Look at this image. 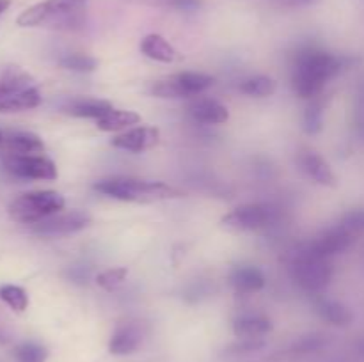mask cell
<instances>
[{
	"instance_id": "1f68e13d",
	"label": "cell",
	"mask_w": 364,
	"mask_h": 362,
	"mask_svg": "<svg viewBox=\"0 0 364 362\" xmlns=\"http://www.w3.org/2000/svg\"><path fill=\"white\" fill-rule=\"evenodd\" d=\"M263 346H265L263 339H240V343L235 344L231 350L237 351V353H247V351H256Z\"/></svg>"
},
{
	"instance_id": "2e32d148",
	"label": "cell",
	"mask_w": 364,
	"mask_h": 362,
	"mask_svg": "<svg viewBox=\"0 0 364 362\" xmlns=\"http://www.w3.org/2000/svg\"><path fill=\"white\" fill-rule=\"evenodd\" d=\"M142 332L134 323H124L116 329L109 341V351L112 355H130L141 346Z\"/></svg>"
},
{
	"instance_id": "5bb4252c",
	"label": "cell",
	"mask_w": 364,
	"mask_h": 362,
	"mask_svg": "<svg viewBox=\"0 0 364 362\" xmlns=\"http://www.w3.org/2000/svg\"><path fill=\"white\" fill-rule=\"evenodd\" d=\"M188 116L201 124H223L230 119V112L220 102L212 98H198L188 105Z\"/></svg>"
},
{
	"instance_id": "52a82bcc",
	"label": "cell",
	"mask_w": 364,
	"mask_h": 362,
	"mask_svg": "<svg viewBox=\"0 0 364 362\" xmlns=\"http://www.w3.org/2000/svg\"><path fill=\"white\" fill-rule=\"evenodd\" d=\"M215 84V78L212 75L198 73V71H181L174 73L164 80H156L151 87V94L156 98H192Z\"/></svg>"
},
{
	"instance_id": "3957f363",
	"label": "cell",
	"mask_w": 364,
	"mask_h": 362,
	"mask_svg": "<svg viewBox=\"0 0 364 362\" xmlns=\"http://www.w3.org/2000/svg\"><path fill=\"white\" fill-rule=\"evenodd\" d=\"M41 91L28 71L18 64L0 66V112H25L41 105Z\"/></svg>"
},
{
	"instance_id": "4fadbf2b",
	"label": "cell",
	"mask_w": 364,
	"mask_h": 362,
	"mask_svg": "<svg viewBox=\"0 0 364 362\" xmlns=\"http://www.w3.org/2000/svg\"><path fill=\"white\" fill-rule=\"evenodd\" d=\"M301 169L311 177L313 181L320 185H326V187H336V176H334L333 169H331L329 163L322 158L316 151L311 149H304V151L299 153L297 158Z\"/></svg>"
},
{
	"instance_id": "836d02e7",
	"label": "cell",
	"mask_w": 364,
	"mask_h": 362,
	"mask_svg": "<svg viewBox=\"0 0 364 362\" xmlns=\"http://www.w3.org/2000/svg\"><path fill=\"white\" fill-rule=\"evenodd\" d=\"M358 351H359V355H361V357L364 358V339L359 341V343H358Z\"/></svg>"
},
{
	"instance_id": "603a6c76",
	"label": "cell",
	"mask_w": 364,
	"mask_h": 362,
	"mask_svg": "<svg viewBox=\"0 0 364 362\" xmlns=\"http://www.w3.org/2000/svg\"><path fill=\"white\" fill-rule=\"evenodd\" d=\"M238 89H240V92L252 96V98H267V96H272L276 92V82L270 77L258 75V77H251L242 82Z\"/></svg>"
},
{
	"instance_id": "d4e9b609",
	"label": "cell",
	"mask_w": 364,
	"mask_h": 362,
	"mask_svg": "<svg viewBox=\"0 0 364 362\" xmlns=\"http://www.w3.org/2000/svg\"><path fill=\"white\" fill-rule=\"evenodd\" d=\"M323 128V103L320 96L313 98L304 112V131L308 135H316Z\"/></svg>"
},
{
	"instance_id": "f1b7e54d",
	"label": "cell",
	"mask_w": 364,
	"mask_h": 362,
	"mask_svg": "<svg viewBox=\"0 0 364 362\" xmlns=\"http://www.w3.org/2000/svg\"><path fill=\"white\" fill-rule=\"evenodd\" d=\"M144 4L153 7H162V9H174L191 13L201 7V0H142Z\"/></svg>"
},
{
	"instance_id": "e0dca14e",
	"label": "cell",
	"mask_w": 364,
	"mask_h": 362,
	"mask_svg": "<svg viewBox=\"0 0 364 362\" xmlns=\"http://www.w3.org/2000/svg\"><path fill=\"white\" fill-rule=\"evenodd\" d=\"M2 146L9 155H39L45 151V142L31 131H11L4 137Z\"/></svg>"
},
{
	"instance_id": "d6a6232c",
	"label": "cell",
	"mask_w": 364,
	"mask_h": 362,
	"mask_svg": "<svg viewBox=\"0 0 364 362\" xmlns=\"http://www.w3.org/2000/svg\"><path fill=\"white\" fill-rule=\"evenodd\" d=\"M9 6H11V0H0V14H2L4 11L9 9Z\"/></svg>"
},
{
	"instance_id": "7a4b0ae2",
	"label": "cell",
	"mask_w": 364,
	"mask_h": 362,
	"mask_svg": "<svg viewBox=\"0 0 364 362\" xmlns=\"http://www.w3.org/2000/svg\"><path fill=\"white\" fill-rule=\"evenodd\" d=\"M87 18V0H43L27 7L16 23L20 27H46L53 31H78Z\"/></svg>"
},
{
	"instance_id": "4316f807",
	"label": "cell",
	"mask_w": 364,
	"mask_h": 362,
	"mask_svg": "<svg viewBox=\"0 0 364 362\" xmlns=\"http://www.w3.org/2000/svg\"><path fill=\"white\" fill-rule=\"evenodd\" d=\"M13 355L18 362H46L48 350L43 344L34 343V341H25L14 348Z\"/></svg>"
},
{
	"instance_id": "44dd1931",
	"label": "cell",
	"mask_w": 364,
	"mask_h": 362,
	"mask_svg": "<svg viewBox=\"0 0 364 362\" xmlns=\"http://www.w3.org/2000/svg\"><path fill=\"white\" fill-rule=\"evenodd\" d=\"M141 123V116L134 110H109L96 119V128L102 131H119Z\"/></svg>"
},
{
	"instance_id": "d590c367",
	"label": "cell",
	"mask_w": 364,
	"mask_h": 362,
	"mask_svg": "<svg viewBox=\"0 0 364 362\" xmlns=\"http://www.w3.org/2000/svg\"><path fill=\"white\" fill-rule=\"evenodd\" d=\"M361 98H363V103H364V91H363V96H361Z\"/></svg>"
},
{
	"instance_id": "83f0119b",
	"label": "cell",
	"mask_w": 364,
	"mask_h": 362,
	"mask_svg": "<svg viewBox=\"0 0 364 362\" xmlns=\"http://www.w3.org/2000/svg\"><path fill=\"white\" fill-rule=\"evenodd\" d=\"M127 275H128V270L124 268V266L107 268V270H103V272H100L98 275H96V284H98L100 287H103V290L112 291V290H116V287H119L121 284L124 283Z\"/></svg>"
},
{
	"instance_id": "7402d4cb",
	"label": "cell",
	"mask_w": 364,
	"mask_h": 362,
	"mask_svg": "<svg viewBox=\"0 0 364 362\" xmlns=\"http://www.w3.org/2000/svg\"><path fill=\"white\" fill-rule=\"evenodd\" d=\"M112 109H114L112 103L107 102V99H92V98L73 99V102H70L66 105V112L71 114V116L87 117V119H95V121Z\"/></svg>"
},
{
	"instance_id": "9a60e30c",
	"label": "cell",
	"mask_w": 364,
	"mask_h": 362,
	"mask_svg": "<svg viewBox=\"0 0 364 362\" xmlns=\"http://www.w3.org/2000/svg\"><path fill=\"white\" fill-rule=\"evenodd\" d=\"M230 283L237 293L249 295L263 290V286H265V275L255 265H238L231 270Z\"/></svg>"
},
{
	"instance_id": "484cf974",
	"label": "cell",
	"mask_w": 364,
	"mask_h": 362,
	"mask_svg": "<svg viewBox=\"0 0 364 362\" xmlns=\"http://www.w3.org/2000/svg\"><path fill=\"white\" fill-rule=\"evenodd\" d=\"M59 66L64 70L78 71V73H91L98 67L95 57L85 55V53H66L59 59Z\"/></svg>"
},
{
	"instance_id": "30bf717a",
	"label": "cell",
	"mask_w": 364,
	"mask_h": 362,
	"mask_svg": "<svg viewBox=\"0 0 364 362\" xmlns=\"http://www.w3.org/2000/svg\"><path fill=\"white\" fill-rule=\"evenodd\" d=\"M91 222L92 216L87 212L73 209L68 213H55L48 219L31 224V231L43 236H60V234H71L85 229Z\"/></svg>"
},
{
	"instance_id": "5b68a950",
	"label": "cell",
	"mask_w": 364,
	"mask_h": 362,
	"mask_svg": "<svg viewBox=\"0 0 364 362\" xmlns=\"http://www.w3.org/2000/svg\"><path fill=\"white\" fill-rule=\"evenodd\" d=\"M64 197L55 190H34L21 194L9 204L11 219L21 224H36L60 213Z\"/></svg>"
},
{
	"instance_id": "8d00e7d4",
	"label": "cell",
	"mask_w": 364,
	"mask_h": 362,
	"mask_svg": "<svg viewBox=\"0 0 364 362\" xmlns=\"http://www.w3.org/2000/svg\"><path fill=\"white\" fill-rule=\"evenodd\" d=\"M297 2H306V0H297Z\"/></svg>"
},
{
	"instance_id": "6da1fadb",
	"label": "cell",
	"mask_w": 364,
	"mask_h": 362,
	"mask_svg": "<svg viewBox=\"0 0 364 362\" xmlns=\"http://www.w3.org/2000/svg\"><path fill=\"white\" fill-rule=\"evenodd\" d=\"M343 67V60L318 46H302L291 59V87L295 94L313 99Z\"/></svg>"
},
{
	"instance_id": "9c48e42d",
	"label": "cell",
	"mask_w": 364,
	"mask_h": 362,
	"mask_svg": "<svg viewBox=\"0 0 364 362\" xmlns=\"http://www.w3.org/2000/svg\"><path fill=\"white\" fill-rule=\"evenodd\" d=\"M4 167L7 172L23 180L52 181L59 176L55 163L43 155H7Z\"/></svg>"
},
{
	"instance_id": "4dcf8cb0",
	"label": "cell",
	"mask_w": 364,
	"mask_h": 362,
	"mask_svg": "<svg viewBox=\"0 0 364 362\" xmlns=\"http://www.w3.org/2000/svg\"><path fill=\"white\" fill-rule=\"evenodd\" d=\"M326 344V337L320 334H309V336L301 337L297 343L294 344L295 353H311V351L320 350Z\"/></svg>"
},
{
	"instance_id": "ac0fdd59",
	"label": "cell",
	"mask_w": 364,
	"mask_h": 362,
	"mask_svg": "<svg viewBox=\"0 0 364 362\" xmlns=\"http://www.w3.org/2000/svg\"><path fill=\"white\" fill-rule=\"evenodd\" d=\"M272 327V322L263 314H242L233 322V332L238 339H262Z\"/></svg>"
},
{
	"instance_id": "ba28073f",
	"label": "cell",
	"mask_w": 364,
	"mask_h": 362,
	"mask_svg": "<svg viewBox=\"0 0 364 362\" xmlns=\"http://www.w3.org/2000/svg\"><path fill=\"white\" fill-rule=\"evenodd\" d=\"M279 220V209L267 202H249L235 208L223 219V226L235 231H258Z\"/></svg>"
},
{
	"instance_id": "8992f818",
	"label": "cell",
	"mask_w": 364,
	"mask_h": 362,
	"mask_svg": "<svg viewBox=\"0 0 364 362\" xmlns=\"http://www.w3.org/2000/svg\"><path fill=\"white\" fill-rule=\"evenodd\" d=\"M291 275L295 283L308 293H322L333 279V265L329 259L302 248L291 265Z\"/></svg>"
},
{
	"instance_id": "f546056e",
	"label": "cell",
	"mask_w": 364,
	"mask_h": 362,
	"mask_svg": "<svg viewBox=\"0 0 364 362\" xmlns=\"http://www.w3.org/2000/svg\"><path fill=\"white\" fill-rule=\"evenodd\" d=\"M341 227H345L347 231H350L352 234H361L364 233V208L350 209V212L345 213L341 216Z\"/></svg>"
},
{
	"instance_id": "e575fe53",
	"label": "cell",
	"mask_w": 364,
	"mask_h": 362,
	"mask_svg": "<svg viewBox=\"0 0 364 362\" xmlns=\"http://www.w3.org/2000/svg\"><path fill=\"white\" fill-rule=\"evenodd\" d=\"M2 142H4V135H2V131H0V146H2Z\"/></svg>"
},
{
	"instance_id": "7c38bea8",
	"label": "cell",
	"mask_w": 364,
	"mask_h": 362,
	"mask_svg": "<svg viewBox=\"0 0 364 362\" xmlns=\"http://www.w3.org/2000/svg\"><path fill=\"white\" fill-rule=\"evenodd\" d=\"M160 130L155 126H137L124 133L117 135L112 138L110 144L117 149L130 153H142L146 149H151L153 146L159 144Z\"/></svg>"
},
{
	"instance_id": "277c9868",
	"label": "cell",
	"mask_w": 364,
	"mask_h": 362,
	"mask_svg": "<svg viewBox=\"0 0 364 362\" xmlns=\"http://www.w3.org/2000/svg\"><path fill=\"white\" fill-rule=\"evenodd\" d=\"M95 190L107 197L127 202H159L183 197V192L162 181L137 180V177H107L95 183Z\"/></svg>"
},
{
	"instance_id": "ffe728a7",
	"label": "cell",
	"mask_w": 364,
	"mask_h": 362,
	"mask_svg": "<svg viewBox=\"0 0 364 362\" xmlns=\"http://www.w3.org/2000/svg\"><path fill=\"white\" fill-rule=\"evenodd\" d=\"M315 311L323 322L331 323L334 327H347L354 319L350 309L345 304H341V302L333 300V298H318L315 302Z\"/></svg>"
},
{
	"instance_id": "8fae6325",
	"label": "cell",
	"mask_w": 364,
	"mask_h": 362,
	"mask_svg": "<svg viewBox=\"0 0 364 362\" xmlns=\"http://www.w3.org/2000/svg\"><path fill=\"white\" fill-rule=\"evenodd\" d=\"M354 240L355 234H352L350 231H347L345 227L336 226L320 234L318 238H315V240H313L311 243L306 245L304 248H308L311 254L329 259L333 258V256L341 254V252H345L347 248H350Z\"/></svg>"
},
{
	"instance_id": "d6986e66",
	"label": "cell",
	"mask_w": 364,
	"mask_h": 362,
	"mask_svg": "<svg viewBox=\"0 0 364 362\" xmlns=\"http://www.w3.org/2000/svg\"><path fill=\"white\" fill-rule=\"evenodd\" d=\"M141 52L144 53L148 59L156 60V62L173 64L176 62V60H180V53H178V50L160 34L146 35V38L141 41Z\"/></svg>"
},
{
	"instance_id": "cb8c5ba5",
	"label": "cell",
	"mask_w": 364,
	"mask_h": 362,
	"mask_svg": "<svg viewBox=\"0 0 364 362\" xmlns=\"http://www.w3.org/2000/svg\"><path fill=\"white\" fill-rule=\"evenodd\" d=\"M0 300L13 309L14 312H23L28 307L27 291L16 284H2L0 286Z\"/></svg>"
}]
</instances>
